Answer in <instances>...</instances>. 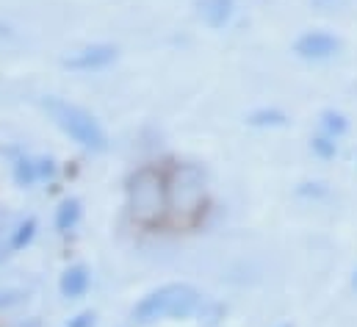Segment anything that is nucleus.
Masks as SVG:
<instances>
[{
  "instance_id": "obj_1",
  "label": "nucleus",
  "mask_w": 357,
  "mask_h": 327,
  "mask_svg": "<svg viewBox=\"0 0 357 327\" xmlns=\"http://www.w3.org/2000/svg\"><path fill=\"white\" fill-rule=\"evenodd\" d=\"M125 214L139 231H161L169 225L167 166L142 164L125 180Z\"/></svg>"
},
{
  "instance_id": "obj_2",
  "label": "nucleus",
  "mask_w": 357,
  "mask_h": 327,
  "mask_svg": "<svg viewBox=\"0 0 357 327\" xmlns=\"http://www.w3.org/2000/svg\"><path fill=\"white\" fill-rule=\"evenodd\" d=\"M167 166V197H169V225L191 231L202 222L211 205L208 172L197 161H172Z\"/></svg>"
},
{
  "instance_id": "obj_3",
  "label": "nucleus",
  "mask_w": 357,
  "mask_h": 327,
  "mask_svg": "<svg viewBox=\"0 0 357 327\" xmlns=\"http://www.w3.org/2000/svg\"><path fill=\"white\" fill-rule=\"evenodd\" d=\"M202 311V294L191 283H164L147 291L133 308V325H158V322H183Z\"/></svg>"
},
{
  "instance_id": "obj_4",
  "label": "nucleus",
  "mask_w": 357,
  "mask_h": 327,
  "mask_svg": "<svg viewBox=\"0 0 357 327\" xmlns=\"http://www.w3.org/2000/svg\"><path fill=\"white\" fill-rule=\"evenodd\" d=\"M42 111L84 153L97 156V153H105L108 150V133H105V128L100 125V119L91 111H86L84 106L70 103V100L56 97V94H47V97H42Z\"/></svg>"
},
{
  "instance_id": "obj_5",
  "label": "nucleus",
  "mask_w": 357,
  "mask_h": 327,
  "mask_svg": "<svg viewBox=\"0 0 357 327\" xmlns=\"http://www.w3.org/2000/svg\"><path fill=\"white\" fill-rule=\"evenodd\" d=\"M59 175V161L53 156L20 153L11 159V177L20 189H33L36 183H53Z\"/></svg>"
},
{
  "instance_id": "obj_6",
  "label": "nucleus",
  "mask_w": 357,
  "mask_h": 327,
  "mask_svg": "<svg viewBox=\"0 0 357 327\" xmlns=\"http://www.w3.org/2000/svg\"><path fill=\"white\" fill-rule=\"evenodd\" d=\"M116 59H119V50L114 45L94 42V45H84V48L70 50L61 59V67L73 70V73H97V70H108Z\"/></svg>"
},
{
  "instance_id": "obj_7",
  "label": "nucleus",
  "mask_w": 357,
  "mask_h": 327,
  "mask_svg": "<svg viewBox=\"0 0 357 327\" xmlns=\"http://www.w3.org/2000/svg\"><path fill=\"white\" fill-rule=\"evenodd\" d=\"M294 53L305 61H330L341 53V39L330 31H307L294 42Z\"/></svg>"
},
{
  "instance_id": "obj_8",
  "label": "nucleus",
  "mask_w": 357,
  "mask_h": 327,
  "mask_svg": "<svg viewBox=\"0 0 357 327\" xmlns=\"http://www.w3.org/2000/svg\"><path fill=\"white\" fill-rule=\"evenodd\" d=\"M91 289V269L86 263L75 261V263H67L59 275V294L64 300H84Z\"/></svg>"
},
{
  "instance_id": "obj_9",
  "label": "nucleus",
  "mask_w": 357,
  "mask_h": 327,
  "mask_svg": "<svg viewBox=\"0 0 357 327\" xmlns=\"http://www.w3.org/2000/svg\"><path fill=\"white\" fill-rule=\"evenodd\" d=\"M36 233H39V219L36 217H20V219H14L11 228H8V233H6V252L8 255L22 252L25 247L33 245Z\"/></svg>"
},
{
  "instance_id": "obj_10",
  "label": "nucleus",
  "mask_w": 357,
  "mask_h": 327,
  "mask_svg": "<svg viewBox=\"0 0 357 327\" xmlns=\"http://www.w3.org/2000/svg\"><path fill=\"white\" fill-rule=\"evenodd\" d=\"M81 219H84V203L78 200V197H64L59 205H56V211H53V228H56V233H61V236H70L78 225H81Z\"/></svg>"
},
{
  "instance_id": "obj_11",
  "label": "nucleus",
  "mask_w": 357,
  "mask_h": 327,
  "mask_svg": "<svg viewBox=\"0 0 357 327\" xmlns=\"http://www.w3.org/2000/svg\"><path fill=\"white\" fill-rule=\"evenodd\" d=\"M233 14H236V0H199V20L213 31L230 25Z\"/></svg>"
},
{
  "instance_id": "obj_12",
  "label": "nucleus",
  "mask_w": 357,
  "mask_h": 327,
  "mask_svg": "<svg viewBox=\"0 0 357 327\" xmlns=\"http://www.w3.org/2000/svg\"><path fill=\"white\" fill-rule=\"evenodd\" d=\"M347 131H349V119L341 111H335V108L321 111V117H319V133L341 142V136H347Z\"/></svg>"
},
{
  "instance_id": "obj_13",
  "label": "nucleus",
  "mask_w": 357,
  "mask_h": 327,
  "mask_svg": "<svg viewBox=\"0 0 357 327\" xmlns=\"http://www.w3.org/2000/svg\"><path fill=\"white\" fill-rule=\"evenodd\" d=\"M247 125H252V128H282V125H288V117L280 108H255V111L247 114Z\"/></svg>"
},
{
  "instance_id": "obj_14",
  "label": "nucleus",
  "mask_w": 357,
  "mask_h": 327,
  "mask_svg": "<svg viewBox=\"0 0 357 327\" xmlns=\"http://www.w3.org/2000/svg\"><path fill=\"white\" fill-rule=\"evenodd\" d=\"M310 150L319 156V159H335L338 156V139H330L324 133H316L310 139Z\"/></svg>"
},
{
  "instance_id": "obj_15",
  "label": "nucleus",
  "mask_w": 357,
  "mask_h": 327,
  "mask_svg": "<svg viewBox=\"0 0 357 327\" xmlns=\"http://www.w3.org/2000/svg\"><path fill=\"white\" fill-rule=\"evenodd\" d=\"M28 300V291L25 289H3L0 291V314L8 311V308H17Z\"/></svg>"
},
{
  "instance_id": "obj_16",
  "label": "nucleus",
  "mask_w": 357,
  "mask_h": 327,
  "mask_svg": "<svg viewBox=\"0 0 357 327\" xmlns=\"http://www.w3.org/2000/svg\"><path fill=\"white\" fill-rule=\"evenodd\" d=\"M94 325H97V314L94 311H81V314H75L64 327H94Z\"/></svg>"
},
{
  "instance_id": "obj_17",
  "label": "nucleus",
  "mask_w": 357,
  "mask_h": 327,
  "mask_svg": "<svg viewBox=\"0 0 357 327\" xmlns=\"http://www.w3.org/2000/svg\"><path fill=\"white\" fill-rule=\"evenodd\" d=\"M11 222H14V219H8V214L0 208V261H6V258H8V252H6V233H8Z\"/></svg>"
},
{
  "instance_id": "obj_18",
  "label": "nucleus",
  "mask_w": 357,
  "mask_h": 327,
  "mask_svg": "<svg viewBox=\"0 0 357 327\" xmlns=\"http://www.w3.org/2000/svg\"><path fill=\"white\" fill-rule=\"evenodd\" d=\"M352 286H355V291H357V269H355V277H352Z\"/></svg>"
},
{
  "instance_id": "obj_19",
  "label": "nucleus",
  "mask_w": 357,
  "mask_h": 327,
  "mask_svg": "<svg viewBox=\"0 0 357 327\" xmlns=\"http://www.w3.org/2000/svg\"><path fill=\"white\" fill-rule=\"evenodd\" d=\"M280 327H291V325H280Z\"/></svg>"
},
{
  "instance_id": "obj_20",
  "label": "nucleus",
  "mask_w": 357,
  "mask_h": 327,
  "mask_svg": "<svg viewBox=\"0 0 357 327\" xmlns=\"http://www.w3.org/2000/svg\"><path fill=\"white\" fill-rule=\"evenodd\" d=\"M321 3H327V0H321Z\"/></svg>"
}]
</instances>
